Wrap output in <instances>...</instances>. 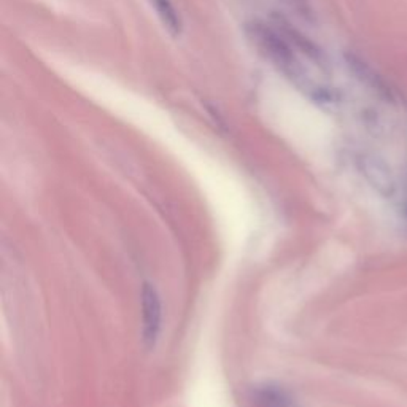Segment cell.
Returning <instances> with one entry per match:
<instances>
[{"instance_id":"cell-2","label":"cell","mask_w":407,"mask_h":407,"mask_svg":"<svg viewBox=\"0 0 407 407\" xmlns=\"http://www.w3.org/2000/svg\"><path fill=\"white\" fill-rule=\"evenodd\" d=\"M161 329V301L153 285L145 284L142 288V338L151 349L158 340Z\"/></svg>"},{"instance_id":"cell-3","label":"cell","mask_w":407,"mask_h":407,"mask_svg":"<svg viewBox=\"0 0 407 407\" xmlns=\"http://www.w3.org/2000/svg\"><path fill=\"white\" fill-rule=\"evenodd\" d=\"M361 171L366 180L383 198H393L396 193V180L390 166L382 158L374 155H365L361 158Z\"/></svg>"},{"instance_id":"cell-4","label":"cell","mask_w":407,"mask_h":407,"mask_svg":"<svg viewBox=\"0 0 407 407\" xmlns=\"http://www.w3.org/2000/svg\"><path fill=\"white\" fill-rule=\"evenodd\" d=\"M347 62H349V67L352 69V72L356 75V78L361 81V83H365L366 86H369L372 91H376L379 96L382 97H387L390 99L392 97V92L387 88V85H385V81L379 77V75L374 72L372 67L369 66L367 62L363 61L358 56H347Z\"/></svg>"},{"instance_id":"cell-6","label":"cell","mask_w":407,"mask_h":407,"mask_svg":"<svg viewBox=\"0 0 407 407\" xmlns=\"http://www.w3.org/2000/svg\"><path fill=\"white\" fill-rule=\"evenodd\" d=\"M257 401L259 407H290L286 396L279 392V390H272L270 387H266L258 393Z\"/></svg>"},{"instance_id":"cell-5","label":"cell","mask_w":407,"mask_h":407,"mask_svg":"<svg viewBox=\"0 0 407 407\" xmlns=\"http://www.w3.org/2000/svg\"><path fill=\"white\" fill-rule=\"evenodd\" d=\"M151 7L155 8L156 15L159 16V19L162 21V24L166 26V29L171 32L173 35H178L182 32V18L178 15L177 8L173 7V3L171 0H148Z\"/></svg>"},{"instance_id":"cell-1","label":"cell","mask_w":407,"mask_h":407,"mask_svg":"<svg viewBox=\"0 0 407 407\" xmlns=\"http://www.w3.org/2000/svg\"><path fill=\"white\" fill-rule=\"evenodd\" d=\"M248 37L259 53L272 62V66L285 75L297 89L318 104H333L334 92L327 85L320 83L312 72V66L320 67L306 51L297 45L280 23L275 26L253 23L248 26Z\"/></svg>"}]
</instances>
